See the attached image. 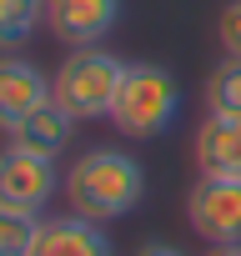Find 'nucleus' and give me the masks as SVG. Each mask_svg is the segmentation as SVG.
I'll use <instances>...</instances> for the list:
<instances>
[{
  "label": "nucleus",
  "instance_id": "f257e3e1",
  "mask_svg": "<svg viewBox=\"0 0 241 256\" xmlns=\"http://www.w3.org/2000/svg\"><path fill=\"white\" fill-rule=\"evenodd\" d=\"M66 201L76 216H90V221H120L131 216L141 201H146V171L131 151H116V146H96L86 156L70 161L66 171Z\"/></svg>",
  "mask_w": 241,
  "mask_h": 256
},
{
  "label": "nucleus",
  "instance_id": "f03ea898",
  "mask_svg": "<svg viewBox=\"0 0 241 256\" xmlns=\"http://www.w3.org/2000/svg\"><path fill=\"white\" fill-rule=\"evenodd\" d=\"M181 116V80L166 70V66H151V60H136L120 76V90H116V106H110V126L131 141H151V136H166Z\"/></svg>",
  "mask_w": 241,
  "mask_h": 256
},
{
  "label": "nucleus",
  "instance_id": "7ed1b4c3",
  "mask_svg": "<svg viewBox=\"0 0 241 256\" xmlns=\"http://www.w3.org/2000/svg\"><path fill=\"white\" fill-rule=\"evenodd\" d=\"M131 60L110 56L106 46H76L60 70L50 76V100L66 106L76 120H100L110 116L116 106V90H120V76H126Z\"/></svg>",
  "mask_w": 241,
  "mask_h": 256
},
{
  "label": "nucleus",
  "instance_id": "20e7f679",
  "mask_svg": "<svg viewBox=\"0 0 241 256\" xmlns=\"http://www.w3.org/2000/svg\"><path fill=\"white\" fill-rule=\"evenodd\" d=\"M60 186H66V176L56 171L50 156H36V151H26V146H6V151H0V206L40 216L46 201H50Z\"/></svg>",
  "mask_w": 241,
  "mask_h": 256
},
{
  "label": "nucleus",
  "instance_id": "39448f33",
  "mask_svg": "<svg viewBox=\"0 0 241 256\" xmlns=\"http://www.w3.org/2000/svg\"><path fill=\"white\" fill-rule=\"evenodd\" d=\"M186 221L201 241H241V176H201L186 196Z\"/></svg>",
  "mask_w": 241,
  "mask_h": 256
},
{
  "label": "nucleus",
  "instance_id": "423d86ee",
  "mask_svg": "<svg viewBox=\"0 0 241 256\" xmlns=\"http://www.w3.org/2000/svg\"><path fill=\"white\" fill-rule=\"evenodd\" d=\"M120 20V0H46V26L56 40L76 46H100Z\"/></svg>",
  "mask_w": 241,
  "mask_h": 256
},
{
  "label": "nucleus",
  "instance_id": "0eeeda50",
  "mask_svg": "<svg viewBox=\"0 0 241 256\" xmlns=\"http://www.w3.org/2000/svg\"><path fill=\"white\" fill-rule=\"evenodd\" d=\"M50 100V80L40 76L36 60H20V56H0V131H16L26 116H36L40 106Z\"/></svg>",
  "mask_w": 241,
  "mask_h": 256
},
{
  "label": "nucleus",
  "instance_id": "6e6552de",
  "mask_svg": "<svg viewBox=\"0 0 241 256\" xmlns=\"http://www.w3.org/2000/svg\"><path fill=\"white\" fill-rule=\"evenodd\" d=\"M30 256H116V246H110V236L100 231V221L70 211V216L40 221V236H36Z\"/></svg>",
  "mask_w": 241,
  "mask_h": 256
},
{
  "label": "nucleus",
  "instance_id": "1a4fd4ad",
  "mask_svg": "<svg viewBox=\"0 0 241 256\" xmlns=\"http://www.w3.org/2000/svg\"><path fill=\"white\" fill-rule=\"evenodd\" d=\"M196 171L201 176H241V116L206 110L196 126Z\"/></svg>",
  "mask_w": 241,
  "mask_h": 256
},
{
  "label": "nucleus",
  "instance_id": "9d476101",
  "mask_svg": "<svg viewBox=\"0 0 241 256\" xmlns=\"http://www.w3.org/2000/svg\"><path fill=\"white\" fill-rule=\"evenodd\" d=\"M70 141H76V116H70L66 106H56V100H46L36 116H26L16 131H10V146H26V151L50 156V161H56Z\"/></svg>",
  "mask_w": 241,
  "mask_h": 256
},
{
  "label": "nucleus",
  "instance_id": "9b49d317",
  "mask_svg": "<svg viewBox=\"0 0 241 256\" xmlns=\"http://www.w3.org/2000/svg\"><path fill=\"white\" fill-rule=\"evenodd\" d=\"M46 20V0H0V50L26 46Z\"/></svg>",
  "mask_w": 241,
  "mask_h": 256
},
{
  "label": "nucleus",
  "instance_id": "f8f14e48",
  "mask_svg": "<svg viewBox=\"0 0 241 256\" xmlns=\"http://www.w3.org/2000/svg\"><path fill=\"white\" fill-rule=\"evenodd\" d=\"M206 110L241 116V60H221L206 76Z\"/></svg>",
  "mask_w": 241,
  "mask_h": 256
},
{
  "label": "nucleus",
  "instance_id": "ddd939ff",
  "mask_svg": "<svg viewBox=\"0 0 241 256\" xmlns=\"http://www.w3.org/2000/svg\"><path fill=\"white\" fill-rule=\"evenodd\" d=\"M40 236V221L30 211H10V206H0V256H30Z\"/></svg>",
  "mask_w": 241,
  "mask_h": 256
},
{
  "label": "nucleus",
  "instance_id": "4468645a",
  "mask_svg": "<svg viewBox=\"0 0 241 256\" xmlns=\"http://www.w3.org/2000/svg\"><path fill=\"white\" fill-rule=\"evenodd\" d=\"M216 40L226 60H241V0H226V10L216 20Z\"/></svg>",
  "mask_w": 241,
  "mask_h": 256
},
{
  "label": "nucleus",
  "instance_id": "2eb2a0df",
  "mask_svg": "<svg viewBox=\"0 0 241 256\" xmlns=\"http://www.w3.org/2000/svg\"><path fill=\"white\" fill-rule=\"evenodd\" d=\"M136 256H186V251H181V246H171V241H146Z\"/></svg>",
  "mask_w": 241,
  "mask_h": 256
},
{
  "label": "nucleus",
  "instance_id": "dca6fc26",
  "mask_svg": "<svg viewBox=\"0 0 241 256\" xmlns=\"http://www.w3.org/2000/svg\"><path fill=\"white\" fill-rule=\"evenodd\" d=\"M206 256H241V241H226V246H211Z\"/></svg>",
  "mask_w": 241,
  "mask_h": 256
}]
</instances>
